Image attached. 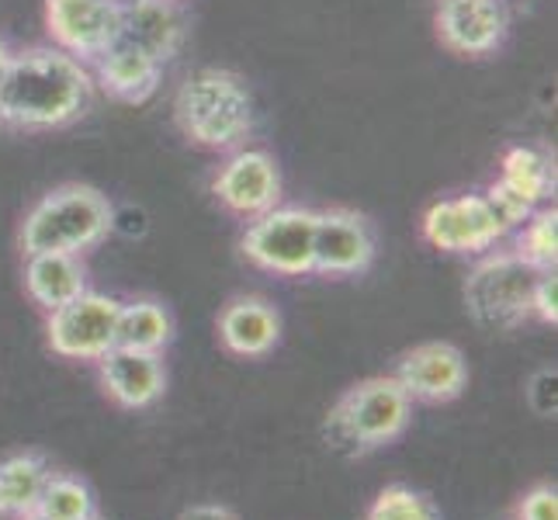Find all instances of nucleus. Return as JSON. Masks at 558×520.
<instances>
[{"instance_id":"28","label":"nucleus","mask_w":558,"mask_h":520,"mask_svg":"<svg viewBox=\"0 0 558 520\" xmlns=\"http://www.w3.org/2000/svg\"><path fill=\"white\" fill-rule=\"evenodd\" d=\"M521 520H558V493L555 486H537L521 499Z\"/></svg>"},{"instance_id":"2","label":"nucleus","mask_w":558,"mask_h":520,"mask_svg":"<svg viewBox=\"0 0 558 520\" xmlns=\"http://www.w3.org/2000/svg\"><path fill=\"white\" fill-rule=\"evenodd\" d=\"M174 119L184 136L211 153H233L246 146L257 122L254 94L233 70L205 66L184 76L174 94Z\"/></svg>"},{"instance_id":"11","label":"nucleus","mask_w":558,"mask_h":520,"mask_svg":"<svg viewBox=\"0 0 558 520\" xmlns=\"http://www.w3.org/2000/svg\"><path fill=\"white\" fill-rule=\"evenodd\" d=\"M122 0H46V32L56 49L90 63L119 35Z\"/></svg>"},{"instance_id":"20","label":"nucleus","mask_w":558,"mask_h":520,"mask_svg":"<svg viewBox=\"0 0 558 520\" xmlns=\"http://www.w3.org/2000/svg\"><path fill=\"white\" fill-rule=\"evenodd\" d=\"M499 181L542 208L555 198V164L537 146H510L499 164Z\"/></svg>"},{"instance_id":"32","label":"nucleus","mask_w":558,"mask_h":520,"mask_svg":"<svg viewBox=\"0 0 558 520\" xmlns=\"http://www.w3.org/2000/svg\"><path fill=\"white\" fill-rule=\"evenodd\" d=\"M90 520H101V517H98V513H94V517H90Z\"/></svg>"},{"instance_id":"22","label":"nucleus","mask_w":558,"mask_h":520,"mask_svg":"<svg viewBox=\"0 0 558 520\" xmlns=\"http://www.w3.org/2000/svg\"><path fill=\"white\" fill-rule=\"evenodd\" d=\"M517 254H521L537 271H555L558 261V211L555 205H542L531 211L517 237Z\"/></svg>"},{"instance_id":"1","label":"nucleus","mask_w":558,"mask_h":520,"mask_svg":"<svg viewBox=\"0 0 558 520\" xmlns=\"http://www.w3.org/2000/svg\"><path fill=\"white\" fill-rule=\"evenodd\" d=\"M90 66L56 46L11 52L0 76V125L49 132L73 125L90 108Z\"/></svg>"},{"instance_id":"9","label":"nucleus","mask_w":558,"mask_h":520,"mask_svg":"<svg viewBox=\"0 0 558 520\" xmlns=\"http://www.w3.org/2000/svg\"><path fill=\"white\" fill-rule=\"evenodd\" d=\"M423 240L445 254H489L504 240V226L496 222L493 208L486 205L483 191L478 195H454L440 198L423 211Z\"/></svg>"},{"instance_id":"17","label":"nucleus","mask_w":558,"mask_h":520,"mask_svg":"<svg viewBox=\"0 0 558 520\" xmlns=\"http://www.w3.org/2000/svg\"><path fill=\"white\" fill-rule=\"evenodd\" d=\"M219 340L236 358H264L281 340V316L267 299L240 295L219 313Z\"/></svg>"},{"instance_id":"21","label":"nucleus","mask_w":558,"mask_h":520,"mask_svg":"<svg viewBox=\"0 0 558 520\" xmlns=\"http://www.w3.org/2000/svg\"><path fill=\"white\" fill-rule=\"evenodd\" d=\"M174 340V319L157 299L122 302L119 310V347H136V351L160 354Z\"/></svg>"},{"instance_id":"8","label":"nucleus","mask_w":558,"mask_h":520,"mask_svg":"<svg viewBox=\"0 0 558 520\" xmlns=\"http://www.w3.org/2000/svg\"><path fill=\"white\" fill-rule=\"evenodd\" d=\"M211 195L219 198L226 211L240 219H257L264 211L281 205V170L267 149L240 146L219 164L211 178Z\"/></svg>"},{"instance_id":"5","label":"nucleus","mask_w":558,"mask_h":520,"mask_svg":"<svg viewBox=\"0 0 558 520\" xmlns=\"http://www.w3.org/2000/svg\"><path fill=\"white\" fill-rule=\"evenodd\" d=\"M537 267H531L517 250H489L465 281V305L472 319L493 334H510L531 319Z\"/></svg>"},{"instance_id":"23","label":"nucleus","mask_w":558,"mask_h":520,"mask_svg":"<svg viewBox=\"0 0 558 520\" xmlns=\"http://www.w3.org/2000/svg\"><path fill=\"white\" fill-rule=\"evenodd\" d=\"M38 510L52 520H90L94 513V493L87 483L73 475H60L52 472L49 483L43 489V499H38Z\"/></svg>"},{"instance_id":"4","label":"nucleus","mask_w":558,"mask_h":520,"mask_svg":"<svg viewBox=\"0 0 558 520\" xmlns=\"http://www.w3.org/2000/svg\"><path fill=\"white\" fill-rule=\"evenodd\" d=\"M413 399L396 382V375H375L357 382L354 389L326 416V445L337 455H368L378 451L410 427Z\"/></svg>"},{"instance_id":"30","label":"nucleus","mask_w":558,"mask_h":520,"mask_svg":"<svg viewBox=\"0 0 558 520\" xmlns=\"http://www.w3.org/2000/svg\"><path fill=\"white\" fill-rule=\"evenodd\" d=\"M8 63H11V49L4 46V38H0V76H4Z\"/></svg>"},{"instance_id":"14","label":"nucleus","mask_w":558,"mask_h":520,"mask_svg":"<svg viewBox=\"0 0 558 520\" xmlns=\"http://www.w3.org/2000/svg\"><path fill=\"white\" fill-rule=\"evenodd\" d=\"M187 17L181 0H122L119 11V43L146 52L149 60L167 66L184 46Z\"/></svg>"},{"instance_id":"19","label":"nucleus","mask_w":558,"mask_h":520,"mask_svg":"<svg viewBox=\"0 0 558 520\" xmlns=\"http://www.w3.org/2000/svg\"><path fill=\"white\" fill-rule=\"evenodd\" d=\"M49 475H52L49 461L35 451L11 455L0 461V517L17 520L38 510V499H43Z\"/></svg>"},{"instance_id":"3","label":"nucleus","mask_w":558,"mask_h":520,"mask_svg":"<svg viewBox=\"0 0 558 520\" xmlns=\"http://www.w3.org/2000/svg\"><path fill=\"white\" fill-rule=\"evenodd\" d=\"M114 229V208L90 184H63L38 198L22 222L28 254H84Z\"/></svg>"},{"instance_id":"29","label":"nucleus","mask_w":558,"mask_h":520,"mask_svg":"<svg viewBox=\"0 0 558 520\" xmlns=\"http://www.w3.org/2000/svg\"><path fill=\"white\" fill-rule=\"evenodd\" d=\"M181 520H240V517L219 504H198V507H187L181 513Z\"/></svg>"},{"instance_id":"15","label":"nucleus","mask_w":558,"mask_h":520,"mask_svg":"<svg viewBox=\"0 0 558 520\" xmlns=\"http://www.w3.org/2000/svg\"><path fill=\"white\" fill-rule=\"evenodd\" d=\"M98 368L108 399L119 402L122 410H146L167 389L163 358L153 351H136V347L114 343L108 354L98 358Z\"/></svg>"},{"instance_id":"6","label":"nucleus","mask_w":558,"mask_h":520,"mask_svg":"<svg viewBox=\"0 0 558 520\" xmlns=\"http://www.w3.org/2000/svg\"><path fill=\"white\" fill-rule=\"evenodd\" d=\"M313 233H316L313 208L275 205L271 211L246 222L240 250L260 271L302 278L313 275Z\"/></svg>"},{"instance_id":"26","label":"nucleus","mask_w":558,"mask_h":520,"mask_svg":"<svg viewBox=\"0 0 558 520\" xmlns=\"http://www.w3.org/2000/svg\"><path fill=\"white\" fill-rule=\"evenodd\" d=\"M531 316L555 326L558 323V275L555 271H537L534 295H531Z\"/></svg>"},{"instance_id":"25","label":"nucleus","mask_w":558,"mask_h":520,"mask_svg":"<svg viewBox=\"0 0 558 520\" xmlns=\"http://www.w3.org/2000/svg\"><path fill=\"white\" fill-rule=\"evenodd\" d=\"M483 198H486V205L493 208L496 222L504 226V233H513V229H521V226L531 219V211H534V205H531L527 198H521L513 188H507L499 178L483 191Z\"/></svg>"},{"instance_id":"27","label":"nucleus","mask_w":558,"mask_h":520,"mask_svg":"<svg viewBox=\"0 0 558 520\" xmlns=\"http://www.w3.org/2000/svg\"><path fill=\"white\" fill-rule=\"evenodd\" d=\"M555 368H542V372H534L531 385H527V402H531V410L537 416H555L558 410V392H555Z\"/></svg>"},{"instance_id":"13","label":"nucleus","mask_w":558,"mask_h":520,"mask_svg":"<svg viewBox=\"0 0 558 520\" xmlns=\"http://www.w3.org/2000/svg\"><path fill=\"white\" fill-rule=\"evenodd\" d=\"M396 382L407 389L410 399L420 402H451L469 385V361L448 340L420 343L399 358Z\"/></svg>"},{"instance_id":"12","label":"nucleus","mask_w":558,"mask_h":520,"mask_svg":"<svg viewBox=\"0 0 558 520\" xmlns=\"http://www.w3.org/2000/svg\"><path fill=\"white\" fill-rule=\"evenodd\" d=\"M510 17L504 0H440L437 35L440 46L454 56H489L507 43Z\"/></svg>"},{"instance_id":"24","label":"nucleus","mask_w":558,"mask_h":520,"mask_svg":"<svg viewBox=\"0 0 558 520\" xmlns=\"http://www.w3.org/2000/svg\"><path fill=\"white\" fill-rule=\"evenodd\" d=\"M364 520H440L430 496H423L410 486L381 489Z\"/></svg>"},{"instance_id":"7","label":"nucleus","mask_w":558,"mask_h":520,"mask_svg":"<svg viewBox=\"0 0 558 520\" xmlns=\"http://www.w3.org/2000/svg\"><path fill=\"white\" fill-rule=\"evenodd\" d=\"M119 299L90 292V288L60 310H52L46 323L52 354L66 361H98L108 354L119 343Z\"/></svg>"},{"instance_id":"16","label":"nucleus","mask_w":558,"mask_h":520,"mask_svg":"<svg viewBox=\"0 0 558 520\" xmlns=\"http://www.w3.org/2000/svg\"><path fill=\"white\" fill-rule=\"evenodd\" d=\"M90 76H94V87H101L105 94H111V98L129 101V105H143L160 90L163 66L157 60H149L146 52L114 38L105 52H98L90 60Z\"/></svg>"},{"instance_id":"18","label":"nucleus","mask_w":558,"mask_h":520,"mask_svg":"<svg viewBox=\"0 0 558 520\" xmlns=\"http://www.w3.org/2000/svg\"><path fill=\"white\" fill-rule=\"evenodd\" d=\"M25 292L46 313L60 310L87 292V267L81 254H28L25 257Z\"/></svg>"},{"instance_id":"10","label":"nucleus","mask_w":558,"mask_h":520,"mask_svg":"<svg viewBox=\"0 0 558 520\" xmlns=\"http://www.w3.org/2000/svg\"><path fill=\"white\" fill-rule=\"evenodd\" d=\"M378 243L372 222L354 208L316 211L313 233V271L330 278H354L375 264Z\"/></svg>"},{"instance_id":"31","label":"nucleus","mask_w":558,"mask_h":520,"mask_svg":"<svg viewBox=\"0 0 558 520\" xmlns=\"http://www.w3.org/2000/svg\"><path fill=\"white\" fill-rule=\"evenodd\" d=\"M17 520H52V517H46L43 510H32V513H25V517H17Z\"/></svg>"}]
</instances>
